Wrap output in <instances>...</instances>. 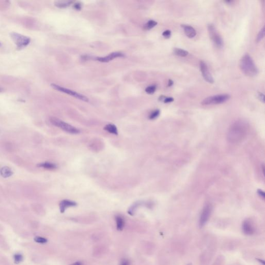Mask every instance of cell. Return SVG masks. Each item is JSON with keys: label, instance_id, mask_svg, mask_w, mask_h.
<instances>
[{"label": "cell", "instance_id": "cell-1", "mask_svg": "<svg viewBox=\"0 0 265 265\" xmlns=\"http://www.w3.org/2000/svg\"><path fill=\"white\" fill-rule=\"evenodd\" d=\"M249 126L242 120H238L232 124L227 132L228 141L231 143H241L247 136Z\"/></svg>", "mask_w": 265, "mask_h": 265}, {"label": "cell", "instance_id": "cell-2", "mask_svg": "<svg viewBox=\"0 0 265 265\" xmlns=\"http://www.w3.org/2000/svg\"><path fill=\"white\" fill-rule=\"evenodd\" d=\"M239 66L242 73L247 76L254 77L258 73L257 66L249 54H245L243 56L240 61Z\"/></svg>", "mask_w": 265, "mask_h": 265}, {"label": "cell", "instance_id": "cell-3", "mask_svg": "<svg viewBox=\"0 0 265 265\" xmlns=\"http://www.w3.org/2000/svg\"><path fill=\"white\" fill-rule=\"evenodd\" d=\"M50 121L53 125L58 128H60L62 130L66 132H69L71 134H77L80 132V130L73 126L70 125L64 121L60 120L56 118L52 117L50 118Z\"/></svg>", "mask_w": 265, "mask_h": 265}, {"label": "cell", "instance_id": "cell-4", "mask_svg": "<svg viewBox=\"0 0 265 265\" xmlns=\"http://www.w3.org/2000/svg\"><path fill=\"white\" fill-rule=\"evenodd\" d=\"M230 98V95L228 94H221L207 97L202 101V105L220 104L228 101Z\"/></svg>", "mask_w": 265, "mask_h": 265}, {"label": "cell", "instance_id": "cell-5", "mask_svg": "<svg viewBox=\"0 0 265 265\" xmlns=\"http://www.w3.org/2000/svg\"><path fill=\"white\" fill-rule=\"evenodd\" d=\"M10 35L16 45L18 49L24 48L30 43V38L19 33L12 32L10 33Z\"/></svg>", "mask_w": 265, "mask_h": 265}, {"label": "cell", "instance_id": "cell-6", "mask_svg": "<svg viewBox=\"0 0 265 265\" xmlns=\"http://www.w3.org/2000/svg\"><path fill=\"white\" fill-rule=\"evenodd\" d=\"M208 30L210 37L215 46L219 48H222L224 45L223 41L219 32L213 24H210L208 26Z\"/></svg>", "mask_w": 265, "mask_h": 265}, {"label": "cell", "instance_id": "cell-7", "mask_svg": "<svg viewBox=\"0 0 265 265\" xmlns=\"http://www.w3.org/2000/svg\"><path fill=\"white\" fill-rule=\"evenodd\" d=\"M51 86L53 89L56 90H57V91H59V92H63L64 93H66L67 94L71 96H73V97L76 98L77 99H79V100H81V101H84V102H88V101H89L88 99L86 96H84V95L82 94L78 93L75 92L74 91H73V90H71L66 89L65 88H63V87L60 86H58V85L56 84H51Z\"/></svg>", "mask_w": 265, "mask_h": 265}, {"label": "cell", "instance_id": "cell-8", "mask_svg": "<svg viewBox=\"0 0 265 265\" xmlns=\"http://www.w3.org/2000/svg\"><path fill=\"white\" fill-rule=\"evenodd\" d=\"M212 207L210 205H207L204 207L201 212L200 217L199 225V227H202L206 224L211 213Z\"/></svg>", "mask_w": 265, "mask_h": 265}, {"label": "cell", "instance_id": "cell-9", "mask_svg": "<svg viewBox=\"0 0 265 265\" xmlns=\"http://www.w3.org/2000/svg\"><path fill=\"white\" fill-rule=\"evenodd\" d=\"M200 69L204 79L210 84H213L214 82L213 77L212 76L208 67L205 62L202 61L200 62Z\"/></svg>", "mask_w": 265, "mask_h": 265}, {"label": "cell", "instance_id": "cell-10", "mask_svg": "<svg viewBox=\"0 0 265 265\" xmlns=\"http://www.w3.org/2000/svg\"><path fill=\"white\" fill-rule=\"evenodd\" d=\"M124 56V54L122 53L118 52H112L111 54H109L108 56H105V57H98L96 60L101 62L107 63L114 59H116V58L123 57Z\"/></svg>", "mask_w": 265, "mask_h": 265}, {"label": "cell", "instance_id": "cell-11", "mask_svg": "<svg viewBox=\"0 0 265 265\" xmlns=\"http://www.w3.org/2000/svg\"><path fill=\"white\" fill-rule=\"evenodd\" d=\"M242 230L246 235H252L254 234L255 230L251 222L249 220H245L242 224Z\"/></svg>", "mask_w": 265, "mask_h": 265}, {"label": "cell", "instance_id": "cell-12", "mask_svg": "<svg viewBox=\"0 0 265 265\" xmlns=\"http://www.w3.org/2000/svg\"><path fill=\"white\" fill-rule=\"evenodd\" d=\"M76 202L75 201H71L67 199H64L62 200L59 204V207H60V210L61 213H63L65 211L67 208L71 207H75L77 206Z\"/></svg>", "mask_w": 265, "mask_h": 265}, {"label": "cell", "instance_id": "cell-13", "mask_svg": "<svg viewBox=\"0 0 265 265\" xmlns=\"http://www.w3.org/2000/svg\"><path fill=\"white\" fill-rule=\"evenodd\" d=\"M181 26L183 29L185 34L189 38H193L196 35V31L192 26L186 24H182Z\"/></svg>", "mask_w": 265, "mask_h": 265}, {"label": "cell", "instance_id": "cell-14", "mask_svg": "<svg viewBox=\"0 0 265 265\" xmlns=\"http://www.w3.org/2000/svg\"><path fill=\"white\" fill-rule=\"evenodd\" d=\"M1 175L3 178H8L10 176H12L13 174V171L10 167L7 166L3 167L1 170Z\"/></svg>", "mask_w": 265, "mask_h": 265}, {"label": "cell", "instance_id": "cell-15", "mask_svg": "<svg viewBox=\"0 0 265 265\" xmlns=\"http://www.w3.org/2000/svg\"><path fill=\"white\" fill-rule=\"evenodd\" d=\"M104 130L113 135H118L117 128L114 124H108L105 126Z\"/></svg>", "mask_w": 265, "mask_h": 265}, {"label": "cell", "instance_id": "cell-16", "mask_svg": "<svg viewBox=\"0 0 265 265\" xmlns=\"http://www.w3.org/2000/svg\"><path fill=\"white\" fill-rule=\"evenodd\" d=\"M37 166L38 167H41L49 170L54 169L57 167L56 164L50 162H44L42 163L38 164L37 165Z\"/></svg>", "mask_w": 265, "mask_h": 265}, {"label": "cell", "instance_id": "cell-17", "mask_svg": "<svg viewBox=\"0 0 265 265\" xmlns=\"http://www.w3.org/2000/svg\"><path fill=\"white\" fill-rule=\"evenodd\" d=\"M116 221L117 223V228L119 230H122L124 226V219L123 217L118 215L116 217Z\"/></svg>", "mask_w": 265, "mask_h": 265}, {"label": "cell", "instance_id": "cell-18", "mask_svg": "<svg viewBox=\"0 0 265 265\" xmlns=\"http://www.w3.org/2000/svg\"><path fill=\"white\" fill-rule=\"evenodd\" d=\"M72 1H58L54 2V5L57 7L65 8L71 5Z\"/></svg>", "mask_w": 265, "mask_h": 265}, {"label": "cell", "instance_id": "cell-19", "mask_svg": "<svg viewBox=\"0 0 265 265\" xmlns=\"http://www.w3.org/2000/svg\"><path fill=\"white\" fill-rule=\"evenodd\" d=\"M173 52L177 56L181 57H186L189 54V52L188 51L182 49L178 48L173 49Z\"/></svg>", "mask_w": 265, "mask_h": 265}, {"label": "cell", "instance_id": "cell-20", "mask_svg": "<svg viewBox=\"0 0 265 265\" xmlns=\"http://www.w3.org/2000/svg\"><path fill=\"white\" fill-rule=\"evenodd\" d=\"M157 24L158 23L157 22H156V21L151 20L149 21L147 23H145V25L144 26V29L145 30H150L151 29L155 27L157 25Z\"/></svg>", "mask_w": 265, "mask_h": 265}, {"label": "cell", "instance_id": "cell-21", "mask_svg": "<svg viewBox=\"0 0 265 265\" xmlns=\"http://www.w3.org/2000/svg\"><path fill=\"white\" fill-rule=\"evenodd\" d=\"M265 36V26H263V28L260 30V31L258 34V36L256 37V41L257 43L260 42V41L263 39Z\"/></svg>", "mask_w": 265, "mask_h": 265}, {"label": "cell", "instance_id": "cell-22", "mask_svg": "<svg viewBox=\"0 0 265 265\" xmlns=\"http://www.w3.org/2000/svg\"><path fill=\"white\" fill-rule=\"evenodd\" d=\"M158 99L160 101L163 102L164 103H169L173 102L174 101V99L173 97H166L164 95L160 96Z\"/></svg>", "mask_w": 265, "mask_h": 265}, {"label": "cell", "instance_id": "cell-23", "mask_svg": "<svg viewBox=\"0 0 265 265\" xmlns=\"http://www.w3.org/2000/svg\"><path fill=\"white\" fill-rule=\"evenodd\" d=\"M14 263L16 264H19L21 263L23 260V257L20 254H16L14 256Z\"/></svg>", "mask_w": 265, "mask_h": 265}, {"label": "cell", "instance_id": "cell-24", "mask_svg": "<svg viewBox=\"0 0 265 265\" xmlns=\"http://www.w3.org/2000/svg\"><path fill=\"white\" fill-rule=\"evenodd\" d=\"M156 86H150L147 87L145 89V91L146 93H147L149 94H152L154 92H156Z\"/></svg>", "mask_w": 265, "mask_h": 265}, {"label": "cell", "instance_id": "cell-25", "mask_svg": "<svg viewBox=\"0 0 265 265\" xmlns=\"http://www.w3.org/2000/svg\"><path fill=\"white\" fill-rule=\"evenodd\" d=\"M34 241L38 243L41 244H45L48 241L47 239L46 238L41 237H36L34 238Z\"/></svg>", "mask_w": 265, "mask_h": 265}, {"label": "cell", "instance_id": "cell-26", "mask_svg": "<svg viewBox=\"0 0 265 265\" xmlns=\"http://www.w3.org/2000/svg\"><path fill=\"white\" fill-rule=\"evenodd\" d=\"M160 114V111L159 110L157 109L153 111V112L151 113L149 116V119L150 120H153L155 119L156 118L158 117V116Z\"/></svg>", "mask_w": 265, "mask_h": 265}, {"label": "cell", "instance_id": "cell-27", "mask_svg": "<svg viewBox=\"0 0 265 265\" xmlns=\"http://www.w3.org/2000/svg\"><path fill=\"white\" fill-rule=\"evenodd\" d=\"M162 35L165 38H169L171 35V32L170 30H167L164 31L162 34Z\"/></svg>", "mask_w": 265, "mask_h": 265}, {"label": "cell", "instance_id": "cell-28", "mask_svg": "<svg viewBox=\"0 0 265 265\" xmlns=\"http://www.w3.org/2000/svg\"><path fill=\"white\" fill-rule=\"evenodd\" d=\"M258 99H260L261 102H263V103H264V102H265L264 94H263L262 93H261V92H258Z\"/></svg>", "mask_w": 265, "mask_h": 265}, {"label": "cell", "instance_id": "cell-29", "mask_svg": "<svg viewBox=\"0 0 265 265\" xmlns=\"http://www.w3.org/2000/svg\"><path fill=\"white\" fill-rule=\"evenodd\" d=\"M82 5L80 3H76L74 5V8L77 10H80L82 9Z\"/></svg>", "mask_w": 265, "mask_h": 265}, {"label": "cell", "instance_id": "cell-30", "mask_svg": "<svg viewBox=\"0 0 265 265\" xmlns=\"http://www.w3.org/2000/svg\"><path fill=\"white\" fill-rule=\"evenodd\" d=\"M120 265H130V263L127 260H123L121 261Z\"/></svg>", "mask_w": 265, "mask_h": 265}, {"label": "cell", "instance_id": "cell-31", "mask_svg": "<svg viewBox=\"0 0 265 265\" xmlns=\"http://www.w3.org/2000/svg\"><path fill=\"white\" fill-rule=\"evenodd\" d=\"M258 194H259V195L261 197H262L263 199H265V193L264 192L261 190H259L258 191Z\"/></svg>", "mask_w": 265, "mask_h": 265}, {"label": "cell", "instance_id": "cell-32", "mask_svg": "<svg viewBox=\"0 0 265 265\" xmlns=\"http://www.w3.org/2000/svg\"><path fill=\"white\" fill-rule=\"evenodd\" d=\"M173 84V80H171V79H169V81H168V87H171L172 86Z\"/></svg>", "mask_w": 265, "mask_h": 265}, {"label": "cell", "instance_id": "cell-33", "mask_svg": "<svg viewBox=\"0 0 265 265\" xmlns=\"http://www.w3.org/2000/svg\"><path fill=\"white\" fill-rule=\"evenodd\" d=\"M71 265H82V264L80 262H76Z\"/></svg>", "mask_w": 265, "mask_h": 265}, {"label": "cell", "instance_id": "cell-34", "mask_svg": "<svg viewBox=\"0 0 265 265\" xmlns=\"http://www.w3.org/2000/svg\"><path fill=\"white\" fill-rule=\"evenodd\" d=\"M258 260H259V262L262 263L263 265H265V262L264 260H260V259H258Z\"/></svg>", "mask_w": 265, "mask_h": 265}, {"label": "cell", "instance_id": "cell-35", "mask_svg": "<svg viewBox=\"0 0 265 265\" xmlns=\"http://www.w3.org/2000/svg\"><path fill=\"white\" fill-rule=\"evenodd\" d=\"M2 90H3L1 88H0V92H2Z\"/></svg>", "mask_w": 265, "mask_h": 265}, {"label": "cell", "instance_id": "cell-36", "mask_svg": "<svg viewBox=\"0 0 265 265\" xmlns=\"http://www.w3.org/2000/svg\"><path fill=\"white\" fill-rule=\"evenodd\" d=\"M192 265V264H188V265Z\"/></svg>", "mask_w": 265, "mask_h": 265}]
</instances>
